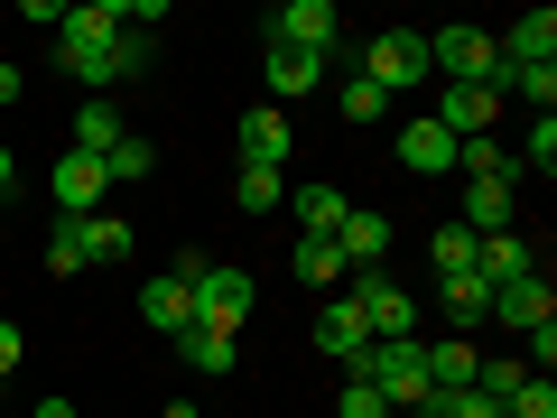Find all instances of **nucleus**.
I'll return each instance as SVG.
<instances>
[{"mask_svg": "<svg viewBox=\"0 0 557 418\" xmlns=\"http://www.w3.org/2000/svg\"><path fill=\"white\" fill-rule=\"evenodd\" d=\"M139 57H149V38H131L121 28V10L112 0H84V10H65V28H57V65L75 84H121V75H139Z\"/></svg>", "mask_w": 557, "mask_h": 418, "instance_id": "1", "label": "nucleus"}, {"mask_svg": "<svg viewBox=\"0 0 557 418\" xmlns=\"http://www.w3.org/2000/svg\"><path fill=\"white\" fill-rule=\"evenodd\" d=\"M177 270H186V288H196V325H223V335H242V317H251V298H260L251 270H233V260H196V251H186Z\"/></svg>", "mask_w": 557, "mask_h": 418, "instance_id": "2", "label": "nucleus"}, {"mask_svg": "<svg viewBox=\"0 0 557 418\" xmlns=\"http://www.w3.org/2000/svg\"><path fill=\"white\" fill-rule=\"evenodd\" d=\"M354 381H372L391 409H418L428 399V362H418V335H391V344H362L354 362H344Z\"/></svg>", "mask_w": 557, "mask_h": 418, "instance_id": "3", "label": "nucleus"}, {"mask_svg": "<svg viewBox=\"0 0 557 418\" xmlns=\"http://www.w3.org/2000/svg\"><path fill=\"white\" fill-rule=\"evenodd\" d=\"M362 75H372L381 94H409V84H428V28H381V38L362 47Z\"/></svg>", "mask_w": 557, "mask_h": 418, "instance_id": "4", "label": "nucleus"}, {"mask_svg": "<svg viewBox=\"0 0 557 418\" xmlns=\"http://www.w3.org/2000/svg\"><path fill=\"white\" fill-rule=\"evenodd\" d=\"M344 298L362 307L372 344H391V335H418V307H409V288H399L391 270H354V288H344Z\"/></svg>", "mask_w": 557, "mask_h": 418, "instance_id": "5", "label": "nucleus"}, {"mask_svg": "<svg viewBox=\"0 0 557 418\" xmlns=\"http://www.w3.org/2000/svg\"><path fill=\"white\" fill-rule=\"evenodd\" d=\"M428 75L493 84V28H428Z\"/></svg>", "mask_w": 557, "mask_h": 418, "instance_id": "6", "label": "nucleus"}, {"mask_svg": "<svg viewBox=\"0 0 557 418\" xmlns=\"http://www.w3.org/2000/svg\"><path fill=\"white\" fill-rule=\"evenodd\" d=\"M428 121H437L446 139H483V131L502 121V94H493V84H446V94H437V112H428Z\"/></svg>", "mask_w": 557, "mask_h": 418, "instance_id": "7", "label": "nucleus"}, {"mask_svg": "<svg viewBox=\"0 0 557 418\" xmlns=\"http://www.w3.org/2000/svg\"><path fill=\"white\" fill-rule=\"evenodd\" d=\"M270 47H307V57H335V10H325V0H278V10H270Z\"/></svg>", "mask_w": 557, "mask_h": 418, "instance_id": "8", "label": "nucleus"}, {"mask_svg": "<svg viewBox=\"0 0 557 418\" xmlns=\"http://www.w3.org/2000/svg\"><path fill=\"white\" fill-rule=\"evenodd\" d=\"M530 65H557V10H530L511 38H493V75H530Z\"/></svg>", "mask_w": 557, "mask_h": 418, "instance_id": "9", "label": "nucleus"}, {"mask_svg": "<svg viewBox=\"0 0 557 418\" xmlns=\"http://www.w3.org/2000/svg\"><path fill=\"white\" fill-rule=\"evenodd\" d=\"M399 168H409V177H456V139H446L428 112L399 121Z\"/></svg>", "mask_w": 557, "mask_h": 418, "instance_id": "10", "label": "nucleus"}, {"mask_svg": "<svg viewBox=\"0 0 557 418\" xmlns=\"http://www.w3.org/2000/svg\"><path fill=\"white\" fill-rule=\"evenodd\" d=\"M102 159H84V149H65L57 168H47V196H57V214H94V196H102Z\"/></svg>", "mask_w": 557, "mask_h": 418, "instance_id": "11", "label": "nucleus"}, {"mask_svg": "<svg viewBox=\"0 0 557 418\" xmlns=\"http://www.w3.org/2000/svg\"><path fill=\"white\" fill-rule=\"evenodd\" d=\"M474 270L493 279V288H511V279H539V242H530V233H483V242H474Z\"/></svg>", "mask_w": 557, "mask_h": 418, "instance_id": "12", "label": "nucleus"}, {"mask_svg": "<svg viewBox=\"0 0 557 418\" xmlns=\"http://www.w3.org/2000/svg\"><path fill=\"white\" fill-rule=\"evenodd\" d=\"M139 317L159 325L168 344L186 335V325H196V288H186V270H168V279H149V288H139Z\"/></svg>", "mask_w": 557, "mask_h": 418, "instance_id": "13", "label": "nucleus"}, {"mask_svg": "<svg viewBox=\"0 0 557 418\" xmlns=\"http://www.w3.org/2000/svg\"><path fill=\"white\" fill-rule=\"evenodd\" d=\"M493 317H502V325H520V335L557 325V298H548V279H511V288H493Z\"/></svg>", "mask_w": 557, "mask_h": 418, "instance_id": "14", "label": "nucleus"}, {"mask_svg": "<svg viewBox=\"0 0 557 418\" xmlns=\"http://www.w3.org/2000/svg\"><path fill=\"white\" fill-rule=\"evenodd\" d=\"M456 223H465L474 242H483V233H511V177H465V214H456Z\"/></svg>", "mask_w": 557, "mask_h": 418, "instance_id": "15", "label": "nucleus"}, {"mask_svg": "<svg viewBox=\"0 0 557 418\" xmlns=\"http://www.w3.org/2000/svg\"><path fill=\"white\" fill-rule=\"evenodd\" d=\"M335 251H344V279L381 270V251H391V214H344L335 223Z\"/></svg>", "mask_w": 557, "mask_h": 418, "instance_id": "16", "label": "nucleus"}, {"mask_svg": "<svg viewBox=\"0 0 557 418\" xmlns=\"http://www.w3.org/2000/svg\"><path fill=\"white\" fill-rule=\"evenodd\" d=\"M177 362H186V372H205V381H223V372L242 362V335H223V325H186V335H177Z\"/></svg>", "mask_w": 557, "mask_h": 418, "instance_id": "17", "label": "nucleus"}, {"mask_svg": "<svg viewBox=\"0 0 557 418\" xmlns=\"http://www.w3.org/2000/svg\"><path fill=\"white\" fill-rule=\"evenodd\" d=\"M242 168H288V112H242Z\"/></svg>", "mask_w": 557, "mask_h": 418, "instance_id": "18", "label": "nucleus"}, {"mask_svg": "<svg viewBox=\"0 0 557 418\" xmlns=\"http://www.w3.org/2000/svg\"><path fill=\"white\" fill-rule=\"evenodd\" d=\"M418 362H428V391H474V372H483V354L465 335H446V344H418Z\"/></svg>", "mask_w": 557, "mask_h": 418, "instance_id": "19", "label": "nucleus"}, {"mask_svg": "<svg viewBox=\"0 0 557 418\" xmlns=\"http://www.w3.org/2000/svg\"><path fill=\"white\" fill-rule=\"evenodd\" d=\"M317 344H325L335 362H354L362 344H372V325H362V307H354V298H325V307H317Z\"/></svg>", "mask_w": 557, "mask_h": 418, "instance_id": "20", "label": "nucleus"}, {"mask_svg": "<svg viewBox=\"0 0 557 418\" xmlns=\"http://www.w3.org/2000/svg\"><path fill=\"white\" fill-rule=\"evenodd\" d=\"M325 84V57H307V47H270V94L278 102H307Z\"/></svg>", "mask_w": 557, "mask_h": 418, "instance_id": "21", "label": "nucleus"}, {"mask_svg": "<svg viewBox=\"0 0 557 418\" xmlns=\"http://www.w3.org/2000/svg\"><path fill=\"white\" fill-rule=\"evenodd\" d=\"M288 214H298V233H335V223L354 214V205H344L325 177H307V186H288Z\"/></svg>", "mask_w": 557, "mask_h": 418, "instance_id": "22", "label": "nucleus"}, {"mask_svg": "<svg viewBox=\"0 0 557 418\" xmlns=\"http://www.w3.org/2000/svg\"><path fill=\"white\" fill-rule=\"evenodd\" d=\"M121 139H131V131H121V112H112V102H75V149H84V159H112V149H121Z\"/></svg>", "mask_w": 557, "mask_h": 418, "instance_id": "23", "label": "nucleus"}, {"mask_svg": "<svg viewBox=\"0 0 557 418\" xmlns=\"http://www.w3.org/2000/svg\"><path fill=\"white\" fill-rule=\"evenodd\" d=\"M288 270H298V288H335V279H344V251H335V233H298Z\"/></svg>", "mask_w": 557, "mask_h": 418, "instance_id": "24", "label": "nucleus"}, {"mask_svg": "<svg viewBox=\"0 0 557 418\" xmlns=\"http://www.w3.org/2000/svg\"><path fill=\"white\" fill-rule=\"evenodd\" d=\"M437 288H446V317H456V325L493 317V279H483V270H456V279H437Z\"/></svg>", "mask_w": 557, "mask_h": 418, "instance_id": "25", "label": "nucleus"}, {"mask_svg": "<svg viewBox=\"0 0 557 418\" xmlns=\"http://www.w3.org/2000/svg\"><path fill=\"white\" fill-rule=\"evenodd\" d=\"M233 196H242V214H278V205H288V177H278V168H242Z\"/></svg>", "mask_w": 557, "mask_h": 418, "instance_id": "26", "label": "nucleus"}, {"mask_svg": "<svg viewBox=\"0 0 557 418\" xmlns=\"http://www.w3.org/2000/svg\"><path fill=\"white\" fill-rule=\"evenodd\" d=\"M84 260H94V251H84V214H57V233H47V270H57V279H75Z\"/></svg>", "mask_w": 557, "mask_h": 418, "instance_id": "27", "label": "nucleus"}, {"mask_svg": "<svg viewBox=\"0 0 557 418\" xmlns=\"http://www.w3.org/2000/svg\"><path fill=\"white\" fill-rule=\"evenodd\" d=\"M502 418H557V381L548 372H520V391L502 399Z\"/></svg>", "mask_w": 557, "mask_h": 418, "instance_id": "28", "label": "nucleus"}, {"mask_svg": "<svg viewBox=\"0 0 557 418\" xmlns=\"http://www.w3.org/2000/svg\"><path fill=\"white\" fill-rule=\"evenodd\" d=\"M456 177H511V159H502V139H456Z\"/></svg>", "mask_w": 557, "mask_h": 418, "instance_id": "29", "label": "nucleus"}, {"mask_svg": "<svg viewBox=\"0 0 557 418\" xmlns=\"http://www.w3.org/2000/svg\"><path fill=\"white\" fill-rule=\"evenodd\" d=\"M149 168H159V149H149V139H121V149H112V159H102V177H112V186H139V177H149Z\"/></svg>", "mask_w": 557, "mask_h": 418, "instance_id": "30", "label": "nucleus"}, {"mask_svg": "<svg viewBox=\"0 0 557 418\" xmlns=\"http://www.w3.org/2000/svg\"><path fill=\"white\" fill-rule=\"evenodd\" d=\"M428 260H437V279L474 270V233H465V223H437V242H428Z\"/></svg>", "mask_w": 557, "mask_h": 418, "instance_id": "31", "label": "nucleus"}, {"mask_svg": "<svg viewBox=\"0 0 557 418\" xmlns=\"http://www.w3.org/2000/svg\"><path fill=\"white\" fill-rule=\"evenodd\" d=\"M335 112H344V121H381V112H391V94H381L372 75H344V94H335Z\"/></svg>", "mask_w": 557, "mask_h": 418, "instance_id": "32", "label": "nucleus"}, {"mask_svg": "<svg viewBox=\"0 0 557 418\" xmlns=\"http://www.w3.org/2000/svg\"><path fill=\"white\" fill-rule=\"evenodd\" d=\"M520 168H530V177H548V168H557V112L530 121V139H520Z\"/></svg>", "mask_w": 557, "mask_h": 418, "instance_id": "33", "label": "nucleus"}, {"mask_svg": "<svg viewBox=\"0 0 557 418\" xmlns=\"http://www.w3.org/2000/svg\"><path fill=\"white\" fill-rule=\"evenodd\" d=\"M84 251H94V260H121V251H131V223H121V214H84Z\"/></svg>", "mask_w": 557, "mask_h": 418, "instance_id": "34", "label": "nucleus"}, {"mask_svg": "<svg viewBox=\"0 0 557 418\" xmlns=\"http://www.w3.org/2000/svg\"><path fill=\"white\" fill-rule=\"evenodd\" d=\"M335 418H391V399H381L372 381H354V372H344V391H335Z\"/></svg>", "mask_w": 557, "mask_h": 418, "instance_id": "35", "label": "nucleus"}, {"mask_svg": "<svg viewBox=\"0 0 557 418\" xmlns=\"http://www.w3.org/2000/svg\"><path fill=\"white\" fill-rule=\"evenodd\" d=\"M0 372H20V325L0 317Z\"/></svg>", "mask_w": 557, "mask_h": 418, "instance_id": "36", "label": "nucleus"}, {"mask_svg": "<svg viewBox=\"0 0 557 418\" xmlns=\"http://www.w3.org/2000/svg\"><path fill=\"white\" fill-rule=\"evenodd\" d=\"M28 418H75V399H38V409H28Z\"/></svg>", "mask_w": 557, "mask_h": 418, "instance_id": "37", "label": "nucleus"}, {"mask_svg": "<svg viewBox=\"0 0 557 418\" xmlns=\"http://www.w3.org/2000/svg\"><path fill=\"white\" fill-rule=\"evenodd\" d=\"M10 186H20V159H10V149H0V196H10Z\"/></svg>", "mask_w": 557, "mask_h": 418, "instance_id": "38", "label": "nucleus"}, {"mask_svg": "<svg viewBox=\"0 0 557 418\" xmlns=\"http://www.w3.org/2000/svg\"><path fill=\"white\" fill-rule=\"evenodd\" d=\"M0 102H20V75H10V65H0Z\"/></svg>", "mask_w": 557, "mask_h": 418, "instance_id": "39", "label": "nucleus"}]
</instances>
